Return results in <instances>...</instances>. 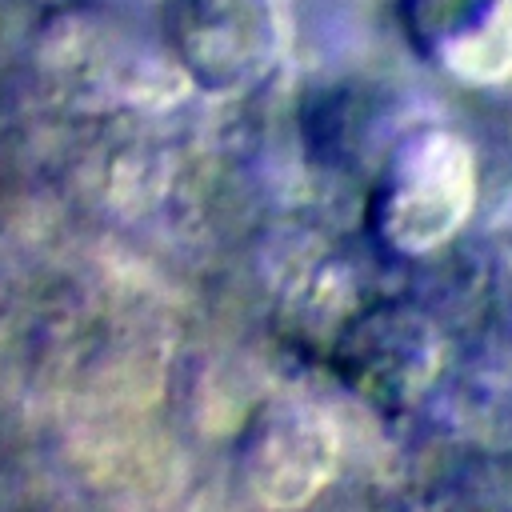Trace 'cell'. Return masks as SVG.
Masks as SVG:
<instances>
[{
	"label": "cell",
	"instance_id": "cell-2",
	"mask_svg": "<svg viewBox=\"0 0 512 512\" xmlns=\"http://www.w3.org/2000/svg\"><path fill=\"white\" fill-rule=\"evenodd\" d=\"M472 200V164L456 136L424 132L412 140L384 184V228L408 248L448 236Z\"/></svg>",
	"mask_w": 512,
	"mask_h": 512
},
{
	"label": "cell",
	"instance_id": "cell-1",
	"mask_svg": "<svg viewBox=\"0 0 512 512\" xmlns=\"http://www.w3.org/2000/svg\"><path fill=\"white\" fill-rule=\"evenodd\" d=\"M176 60L212 88H228L264 68L276 44L268 0H160Z\"/></svg>",
	"mask_w": 512,
	"mask_h": 512
},
{
	"label": "cell",
	"instance_id": "cell-3",
	"mask_svg": "<svg viewBox=\"0 0 512 512\" xmlns=\"http://www.w3.org/2000/svg\"><path fill=\"white\" fill-rule=\"evenodd\" d=\"M412 44L464 80L512 72V0H404Z\"/></svg>",
	"mask_w": 512,
	"mask_h": 512
}]
</instances>
